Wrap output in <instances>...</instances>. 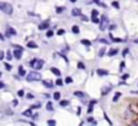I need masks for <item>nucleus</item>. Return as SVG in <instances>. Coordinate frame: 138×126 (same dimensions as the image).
<instances>
[{
  "mask_svg": "<svg viewBox=\"0 0 138 126\" xmlns=\"http://www.w3.org/2000/svg\"><path fill=\"white\" fill-rule=\"evenodd\" d=\"M97 15H98L97 10H92V16H97Z\"/></svg>",
  "mask_w": 138,
  "mask_h": 126,
  "instance_id": "38",
  "label": "nucleus"
},
{
  "mask_svg": "<svg viewBox=\"0 0 138 126\" xmlns=\"http://www.w3.org/2000/svg\"><path fill=\"white\" fill-rule=\"evenodd\" d=\"M27 46H28L29 49H36L38 45L34 43V41H28V44H27Z\"/></svg>",
  "mask_w": 138,
  "mask_h": 126,
  "instance_id": "12",
  "label": "nucleus"
},
{
  "mask_svg": "<svg viewBox=\"0 0 138 126\" xmlns=\"http://www.w3.org/2000/svg\"><path fill=\"white\" fill-rule=\"evenodd\" d=\"M3 58H4V52L0 51V60H3Z\"/></svg>",
  "mask_w": 138,
  "mask_h": 126,
  "instance_id": "41",
  "label": "nucleus"
},
{
  "mask_svg": "<svg viewBox=\"0 0 138 126\" xmlns=\"http://www.w3.org/2000/svg\"><path fill=\"white\" fill-rule=\"evenodd\" d=\"M43 84H44L45 87H49V89H52V87H53V84H51V81L50 80H44Z\"/></svg>",
  "mask_w": 138,
  "mask_h": 126,
  "instance_id": "11",
  "label": "nucleus"
},
{
  "mask_svg": "<svg viewBox=\"0 0 138 126\" xmlns=\"http://www.w3.org/2000/svg\"><path fill=\"white\" fill-rule=\"evenodd\" d=\"M72 16H74V17H78V16H81V10H80V9H73V11H72Z\"/></svg>",
  "mask_w": 138,
  "mask_h": 126,
  "instance_id": "8",
  "label": "nucleus"
},
{
  "mask_svg": "<svg viewBox=\"0 0 138 126\" xmlns=\"http://www.w3.org/2000/svg\"><path fill=\"white\" fill-rule=\"evenodd\" d=\"M127 78H130V74H124L122 75V79H124V80H126Z\"/></svg>",
  "mask_w": 138,
  "mask_h": 126,
  "instance_id": "40",
  "label": "nucleus"
},
{
  "mask_svg": "<svg viewBox=\"0 0 138 126\" xmlns=\"http://www.w3.org/2000/svg\"><path fill=\"white\" fill-rule=\"evenodd\" d=\"M6 58H7V60H9V61H11V60H12V53H11V52H10V51H7V52H6Z\"/></svg>",
  "mask_w": 138,
  "mask_h": 126,
  "instance_id": "24",
  "label": "nucleus"
},
{
  "mask_svg": "<svg viewBox=\"0 0 138 126\" xmlns=\"http://www.w3.org/2000/svg\"><path fill=\"white\" fill-rule=\"evenodd\" d=\"M66 83L67 84H70V83H73V79L70 76H68V78H66Z\"/></svg>",
  "mask_w": 138,
  "mask_h": 126,
  "instance_id": "31",
  "label": "nucleus"
},
{
  "mask_svg": "<svg viewBox=\"0 0 138 126\" xmlns=\"http://www.w3.org/2000/svg\"><path fill=\"white\" fill-rule=\"evenodd\" d=\"M0 39H1V40H4V39H5V38L3 37V34H0Z\"/></svg>",
  "mask_w": 138,
  "mask_h": 126,
  "instance_id": "49",
  "label": "nucleus"
},
{
  "mask_svg": "<svg viewBox=\"0 0 138 126\" xmlns=\"http://www.w3.org/2000/svg\"><path fill=\"white\" fill-rule=\"evenodd\" d=\"M120 97H121V92H116L115 96H114V98H113V102H116V101H118Z\"/></svg>",
  "mask_w": 138,
  "mask_h": 126,
  "instance_id": "16",
  "label": "nucleus"
},
{
  "mask_svg": "<svg viewBox=\"0 0 138 126\" xmlns=\"http://www.w3.org/2000/svg\"><path fill=\"white\" fill-rule=\"evenodd\" d=\"M72 30H73V33H74V34H79V32H80V29H79V27H78V26H73Z\"/></svg>",
  "mask_w": 138,
  "mask_h": 126,
  "instance_id": "17",
  "label": "nucleus"
},
{
  "mask_svg": "<svg viewBox=\"0 0 138 126\" xmlns=\"http://www.w3.org/2000/svg\"><path fill=\"white\" fill-rule=\"evenodd\" d=\"M120 64H121V66H120V69H122V68H124V67H125V63H124V62H121Z\"/></svg>",
  "mask_w": 138,
  "mask_h": 126,
  "instance_id": "44",
  "label": "nucleus"
},
{
  "mask_svg": "<svg viewBox=\"0 0 138 126\" xmlns=\"http://www.w3.org/2000/svg\"><path fill=\"white\" fill-rule=\"evenodd\" d=\"M41 104L40 103H38V104H34V106H32V108H40Z\"/></svg>",
  "mask_w": 138,
  "mask_h": 126,
  "instance_id": "39",
  "label": "nucleus"
},
{
  "mask_svg": "<svg viewBox=\"0 0 138 126\" xmlns=\"http://www.w3.org/2000/svg\"><path fill=\"white\" fill-rule=\"evenodd\" d=\"M35 62H36V60H32V61H30V63H29V66H30V67H34Z\"/></svg>",
  "mask_w": 138,
  "mask_h": 126,
  "instance_id": "35",
  "label": "nucleus"
},
{
  "mask_svg": "<svg viewBox=\"0 0 138 126\" xmlns=\"http://www.w3.org/2000/svg\"><path fill=\"white\" fill-rule=\"evenodd\" d=\"M70 1H72V3H75V1H76V0H70Z\"/></svg>",
  "mask_w": 138,
  "mask_h": 126,
  "instance_id": "50",
  "label": "nucleus"
},
{
  "mask_svg": "<svg viewBox=\"0 0 138 126\" xmlns=\"http://www.w3.org/2000/svg\"><path fill=\"white\" fill-rule=\"evenodd\" d=\"M118 52H119L118 49H112V50H109V52H108V56H115Z\"/></svg>",
  "mask_w": 138,
  "mask_h": 126,
  "instance_id": "13",
  "label": "nucleus"
},
{
  "mask_svg": "<svg viewBox=\"0 0 138 126\" xmlns=\"http://www.w3.org/2000/svg\"><path fill=\"white\" fill-rule=\"evenodd\" d=\"M46 108H47V110H53V107H52L51 102H47V106H46Z\"/></svg>",
  "mask_w": 138,
  "mask_h": 126,
  "instance_id": "25",
  "label": "nucleus"
},
{
  "mask_svg": "<svg viewBox=\"0 0 138 126\" xmlns=\"http://www.w3.org/2000/svg\"><path fill=\"white\" fill-rule=\"evenodd\" d=\"M92 22L93 23H99V20L97 18V16H92Z\"/></svg>",
  "mask_w": 138,
  "mask_h": 126,
  "instance_id": "28",
  "label": "nucleus"
},
{
  "mask_svg": "<svg viewBox=\"0 0 138 126\" xmlns=\"http://www.w3.org/2000/svg\"><path fill=\"white\" fill-rule=\"evenodd\" d=\"M47 125L55 126V125H56V121H55V120H47Z\"/></svg>",
  "mask_w": 138,
  "mask_h": 126,
  "instance_id": "26",
  "label": "nucleus"
},
{
  "mask_svg": "<svg viewBox=\"0 0 138 126\" xmlns=\"http://www.w3.org/2000/svg\"><path fill=\"white\" fill-rule=\"evenodd\" d=\"M23 115H24V116H32V110H30V109H28V110H24V112H23Z\"/></svg>",
  "mask_w": 138,
  "mask_h": 126,
  "instance_id": "18",
  "label": "nucleus"
},
{
  "mask_svg": "<svg viewBox=\"0 0 138 126\" xmlns=\"http://www.w3.org/2000/svg\"><path fill=\"white\" fill-rule=\"evenodd\" d=\"M51 72L53 73L55 75H57V76H61V70L57 68H51Z\"/></svg>",
  "mask_w": 138,
  "mask_h": 126,
  "instance_id": "14",
  "label": "nucleus"
},
{
  "mask_svg": "<svg viewBox=\"0 0 138 126\" xmlns=\"http://www.w3.org/2000/svg\"><path fill=\"white\" fill-rule=\"evenodd\" d=\"M4 86H5V84H4L3 81H0V89H3Z\"/></svg>",
  "mask_w": 138,
  "mask_h": 126,
  "instance_id": "42",
  "label": "nucleus"
},
{
  "mask_svg": "<svg viewBox=\"0 0 138 126\" xmlns=\"http://www.w3.org/2000/svg\"><path fill=\"white\" fill-rule=\"evenodd\" d=\"M33 97H34V96H33V94H30V93H29V94H27V98H30V100H32Z\"/></svg>",
  "mask_w": 138,
  "mask_h": 126,
  "instance_id": "43",
  "label": "nucleus"
},
{
  "mask_svg": "<svg viewBox=\"0 0 138 126\" xmlns=\"http://www.w3.org/2000/svg\"><path fill=\"white\" fill-rule=\"evenodd\" d=\"M99 5H101L102 7H107V5H105V4H103V3H99Z\"/></svg>",
  "mask_w": 138,
  "mask_h": 126,
  "instance_id": "47",
  "label": "nucleus"
},
{
  "mask_svg": "<svg viewBox=\"0 0 138 126\" xmlns=\"http://www.w3.org/2000/svg\"><path fill=\"white\" fill-rule=\"evenodd\" d=\"M41 80V74L39 72H30L27 75V81H39Z\"/></svg>",
  "mask_w": 138,
  "mask_h": 126,
  "instance_id": "2",
  "label": "nucleus"
},
{
  "mask_svg": "<svg viewBox=\"0 0 138 126\" xmlns=\"http://www.w3.org/2000/svg\"><path fill=\"white\" fill-rule=\"evenodd\" d=\"M15 47H16V50L13 51V57L16 58V60H21V58H22L23 49L21 46H17V45H15Z\"/></svg>",
  "mask_w": 138,
  "mask_h": 126,
  "instance_id": "4",
  "label": "nucleus"
},
{
  "mask_svg": "<svg viewBox=\"0 0 138 126\" xmlns=\"http://www.w3.org/2000/svg\"><path fill=\"white\" fill-rule=\"evenodd\" d=\"M5 68H6V69H7V70H11V69H12V67H11V66H10L9 63H6V64H5Z\"/></svg>",
  "mask_w": 138,
  "mask_h": 126,
  "instance_id": "34",
  "label": "nucleus"
},
{
  "mask_svg": "<svg viewBox=\"0 0 138 126\" xmlns=\"http://www.w3.org/2000/svg\"><path fill=\"white\" fill-rule=\"evenodd\" d=\"M47 28H49V21H45V22H43L40 26H39V29H40V30H44V29H47Z\"/></svg>",
  "mask_w": 138,
  "mask_h": 126,
  "instance_id": "9",
  "label": "nucleus"
},
{
  "mask_svg": "<svg viewBox=\"0 0 138 126\" xmlns=\"http://www.w3.org/2000/svg\"><path fill=\"white\" fill-rule=\"evenodd\" d=\"M113 6H114L115 9H119V7H120V6H119V3L118 1H113V4H112Z\"/></svg>",
  "mask_w": 138,
  "mask_h": 126,
  "instance_id": "30",
  "label": "nucleus"
},
{
  "mask_svg": "<svg viewBox=\"0 0 138 126\" xmlns=\"http://www.w3.org/2000/svg\"><path fill=\"white\" fill-rule=\"evenodd\" d=\"M81 44H82V45H85V46H90V45H91V41L86 40V39H82V40H81Z\"/></svg>",
  "mask_w": 138,
  "mask_h": 126,
  "instance_id": "20",
  "label": "nucleus"
},
{
  "mask_svg": "<svg viewBox=\"0 0 138 126\" xmlns=\"http://www.w3.org/2000/svg\"><path fill=\"white\" fill-rule=\"evenodd\" d=\"M43 64H44L43 60H36V62H35V64H34V68L36 69V70H40V69L43 68Z\"/></svg>",
  "mask_w": 138,
  "mask_h": 126,
  "instance_id": "5",
  "label": "nucleus"
},
{
  "mask_svg": "<svg viewBox=\"0 0 138 126\" xmlns=\"http://www.w3.org/2000/svg\"><path fill=\"white\" fill-rule=\"evenodd\" d=\"M109 26V21H108V17L107 16H102L101 22H99V29L101 30H105Z\"/></svg>",
  "mask_w": 138,
  "mask_h": 126,
  "instance_id": "3",
  "label": "nucleus"
},
{
  "mask_svg": "<svg viewBox=\"0 0 138 126\" xmlns=\"http://www.w3.org/2000/svg\"><path fill=\"white\" fill-rule=\"evenodd\" d=\"M112 87H113L112 85L107 86V87H103V89H102V94H103V96H105V94H108V92H109L110 90H112Z\"/></svg>",
  "mask_w": 138,
  "mask_h": 126,
  "instance_id": "10",
  "label": "nucleus"
},
{
  "mask_svg": "<svg viewBox=\"0 0 138 126\" xmlns=\"http://www.w3.org/2000/svg\"><path fill=\"white\" fill-rule=\"evenodd\" d=\"M57 34H58V35H62V34H64V29H59V30L57 32Z\"/></svg>",
  "mask_w": 138,
  "mask_h": 126,
  "instance_id": "37",
  "label": "nucleus"
},
{
  "mask_svg": "<svg viewBox=\"0 0 138 126\" xmlns=\"http://www.w3.org/2000/svg\"><path fill=\"white\" fill-rule=\"evenodd\" d=\"M97 74L99 75V76H105V75L109 74V72L105 70V69H97Z\"/></svg>",
  "mask_w": 138,
  "mask_h": 126,
  "instance_id": "7",
  "label": "nucleus"
},
{
  "mask_svg": "<svg viewBox=\"0 0 138 126\" xmlns=\"http://www.w3.org/2000/svg\"><path fill=\"white\" fill-rule=\"evenodd\" d=\"M56 85H58V86H63V81L61 80V79H58V80L56 81Z\"/></svg>",
  "mask_w": 138,
  "mask_h": 126,
  "instance_id": "32",
  "label": "nucleus"
},
{
  "mask_svg": "<svg viewBox=\"0 0 138 126\" xmlns=\"http://www.w3.org/2000/svg\"><path fill=\"white\" fill-rule=\"evenodd\" d=\"M104 53H105V47H102V49L99 50V52H98V56H99V57H103Z\"/></svg>",
  "mask_w": 138,
  "mask_h": 126,
  "instance_id": "19",
  "label": "nucleus"
},
{
  "mask_svg": "<svg viewBox=\"0 0 138 126\" xmlns=\"http://www.w3.org/2000/svg\"><path fill=\"white\" fill-rule=\"evenodd\" d=\"M74 94L76 96V97H80V98H84V97H85V93H84V92H81V91H75Z\"/></svg>",
  "mask_w": 138,
  "mask_h": 126,
  "instance_id": "15",
  "label": "nucleus"
},
{
  "mask_svg": "<svg viewBox=\"0 0 138 126\" xmlns=\"http://www.w3.org/2000/svg\"><path fill=\"white\" fill-rule=\"evenodd\" d=\"M56 11H57V12H62V11H63V9H56Z\"/></svg>",
  "mask_w": 138,
  "mask_h": 126,
  "instance_id": "48",
  "label": "nucleus"
},
{
  "mask_svg": "<svg viewBox=\"0 0 138 126\" xmlns=\"http://www.w3.org/2000/svg\"><path fill=\"white\" fill-rule=\"evenodd\" d=\"M0 10L6 15H12V5L9 3H5V1H0Z\"/></svg>",
  "mask_w": 138,
  "mask_h": 126,
  "instance_id": "1",
  "label": "nucleus"
},
{
  "mask_svg": "<svg viewBox=\"0 0 138 126\" xmlns=\"http://www.w3.org/2000/svg\"><path fill=\"white\" fill-rule=\"evenodd\" d=\"M6 35L7 37H13V35H16V30L13 28H11V27H9L6 29Z\"/></svg>",
  "mask_w": 138,
  "mask_h": 126,
  "instance_id": "6",
  "label": "nucleus"
},
{
  "mask_svg": "<svg viewBox=\"0 0 138 126\" xmlns=\"http://www.w3.org/2000/svg\"><path fill=\"white\" fill-rule=\"evenodd\" d=\"M99 41H101V43H104V44H108V41H107V40H104V39H101V40H99Z\"/></svg>",
  "mask_w": 138,
  "mask_h": 126,
  "instance_id": "46",
  "label": "nucleus"
},
{
  "mask_svg": "<svg viewBox=\"0 0 138 126\" xmlns=\"http://www.w3.org/2000/svg\"><path fill=\"white\" fill-rule=\"evenodd\" d=\"M127 53H128V49H125L124 51H122V56H124V57H125V56H126Z\"/></svg>",
  "mask_w": 138,
  "mask_h": 126,
  "instance_id": "36",
  "label": "nucleus"
},
{
  "mask_svg": "<svg viewBox=\"0 0 138 126\" xmlns=\"http://www.w3.org/2000/svg\"><path fill=\"white\" fill-rule=\"evenodd\" d=\"M20 75H21V76H24V75H26V70L23 69L22 66L20 67Z\"/></svg>",
  "mask_w": 138,
  "mask_h": 126,
  "instance_id": "22",
  "label": "nucleus"
},
{
  "mask_svg": "<svg viewBox=\"0 0 138 126\" xmlns=\"http://www.w3.org/2000/svg\"><path fill=\"white\" fill-rule=\"evenodd\" d=\"M17 93H18V96H20V97H22V96H24V91H23V90H20V91H18Z\"/></svg>",
  "mask_w": 138,
  "mask_h": 126,
  "instance_id": "33",
  "label": "nucleus"
},
{
  "mask_svg": "<svg viewBox=\"0 0 138 126\" xmlns=\"http://www.w3.org/2000/svg\"><path fill=\"white\" fill-rule=\"evenodd\" d=\"M46 37H47V38H52V37H53V32H52V30H49L47 33H46Z\"/></svg>",
  "mask_w": 138,
  "mask_h": 126,
  "instance_id": "27",
  "label": "nucleus"
},
{
  "mask_svg": "<svg viewBox=\"0 0 138 126\" xmlns=\"http://www.w3.org/2000/svg\"><path fill=\"white\" fill-rule=\"evenodd\" d=\"M78 68H79V69H85V66H84L82 62H79V63H78Z\"/></svg>",
  "mask_w": 138,
  "mask_h": 126,
  "instance_id": "29",
  "label": "nucleus"
},
{
  "mask_svg": "<svg viewBox=\"0 0 138 126\" xmlns=\"http://www.w3.org/2000/svg\"><path fill=\"white\" fill-rule=\"evenodd\" d=\"M53 98H55L56 101H58L61 98V93L59 92H55V93H53Z\"/></svg>",
  "mask_w": 138,
  "mask_h": 126,
  "instance_id": "23",
  "label": "nucleus"
},
{
  "mask_svg": "<svg viewBox=\"0 0 138 126\" xmlns=\"http://www.w3.org/2000/svg\"><path fill=\"white\" fill-rule=\"evenodd\" d=\"M61 106L62 107H67V106H69V101H67V100H63V101H61Z\"/></svg>",
  "mask_w": 138,
  "mask_h": 126,
  "instance_id": "21",
  "label": "nucleus"
},
{
  "mask_svg": "<svg viewBox=\"0 0 138 126\" xmlns=\"http://www.w3.org/2000/svg\"><path fill=\"white\" fill-rule=\"evenodd\" d=\"M0 78H1V72H0Z\"/></svg>",
  "mask_w": 138,
  "mask_h": 126,
  "instance_id": "51",
  "label": "nucleus"
},
{
  "mask_svg": "<svg viewBox=\"0 0 138 126\" xmlns=\"http://www.w3.org/2000/svg\"><path fill=\"white\" fill-rule=\"evenodd\" d=\"M109 29H110V30H113V29H115V26H114V24H112V26H109Z\"/></svg>",
  "mask_w": 138,
  "mask_h": 126,
  "instance_id": "45",
  "label": "nucleus"
}]
</instances>
